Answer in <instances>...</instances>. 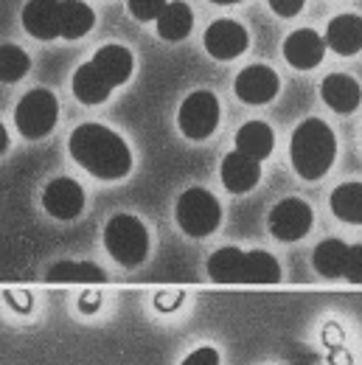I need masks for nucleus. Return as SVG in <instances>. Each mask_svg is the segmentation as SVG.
<instances>
[{
	"label": "nucleus",
	"instance_id": "14",
	"mask_svg": "<svg viewBox=\"0 0 362 365\" xmlns=\"http://www.w3.org/2000/svg\"><path fill=\"white\" fill-rule=\"evenodd\" d=\"M219 180L230 194H250L262 182V163L233 149L219 163Z\"/></svg>",
	"mask_w": 362,
	"mask_h": 365
},
{
	"label": "nucleus",
	"instance_id": "19",
	"mask_svg": "<svg viewBox=\"0 0 362 365\" xmlns=\"http://www.w3.org/2000/svg\"><path fill=\"white\" fill-rule=\"evenodd\" d=\"M95 29V9L88 0H62V40L79 43Z\"/></svg>",
	"mask_w": 362,
	"mask_h": 365
},
{
	"label": "nucleus",
	"instance_id": "16",
	"mask_svg": "<svg viewBox=\"0 0 362 365\" xmlns=\"http://www.w3.org/2000/svg\"><path fill=\"white\" fill-rule=\"evenodd\" d=\"M326 48L337 56H354L362 51V17L360 14H337L326 26Z\"/></svg>",
	"mask_w": 362,
	"mask_h": 365
},
{
	"label": "nucleus",
	"instance_id": "15",
	"mask_svg": "<svg viewBox=\"0 0 362 365\" xmlns=\"http://www.w3.org/2000/svg\"><path fill=\"white\" fill-rule=\"evenodd\" d=\"M320 98L331 113L351 115L362 104V88L360 82L354 76H348V73H329L320 82Z\"/></svg>",
	"mask_w": 362,
	"mask_h": 365
},
{
	"label": "nucleus",
	"instance_id": "8",
	"mask_svg": "<svg viewBox=\"0 0 362 365\" xmlns=\"http://www.w3.org/2000/svg\"><path fill=\"white\" fill-rule=\"evenodd\" d=\"M315 225V211L306 200L301 197H284L281 202H275L267 214V230L275 242L292 245L301 242Z\"/></svg>",
	"mask_w": 362,
	"mask_h": 365
},
{
	"label": "nucleus",
	"instance_id": "18",
	"mask_svg": "<svg viewBox=\"0 0 362 365\" xmlns=\"http://www.w3.org/2000/svg\"><path fill=\"white\" fill-rule=\"evenodd\" d=\"M233 143H236V152L253 158V160H267L272 152H275V133L267 121H244L236 135H233Z\"/></svg>",
	"mask_w": 362,
	"mask_h": 365
},
{
	"label": "nucleus",
	"instance_id": "20",
	"mask_svg": "<svg viewBox=\"0 0 362 365\" xmlns=\"http://www.w3.org/2000/svg\"><path fill=\"white\" fill-rule=\"evenodd\" d=\"M242 267H244V250L242 247H219L208 256L205 270L214 284H242Z\"/></svg>",
	"mask_w": 362,
	"mask_h": 365
},
{
	"label": "nucleus",
	"instance_id": "11",
	"mask_svg": "<svg viewBox=\"0 0 362 365\" xmlns=\"http://www.w3.org/2000/svg\"><path fill=\"white\" fill-rule=\"evenodd\" d=\"M233 93L247 107H264V104L275 101V96L281 93V76L272 71L270 65H262V62L247 65L236 73Z\"/></svg>",
	"mask_w": 362,
	"mask_h": 365
},
{
	"label": "nucleus",
	"instance_id": "26",
	"mask_svg": "<svg viewBox=\"0 0 362 365\" xmlns=\"http://www.w3.org/2000/svg\"><path fill=\"white\" fill-rule=\"evenodd\" d=\"M169 0H127V11L138 23H155Z\"/></svg>",
	"mask_w": 362,
	"mask_h": 365
},
{
	"label": "nucleus",
	"instance_id": "25",
	"mask_svg": "<svg viewBox=\"0 0 362 365\" xmlns=\"http://www.w3.org/2000/svg\"><path fill=\"white\" fill-rule=\"evenodd\" d=\"M31 53L17 43H0V85H17L31 73Z\"/></svg>",
	"mask_w": 362,
	"mask_h": 365
},
{
	"label": "nucleus",
	"instance_id": "21",
	"mask_svg": "<svg viewBox=\"0 0 362 365\" xmlns=\"http://www.w3.org/2000/svg\"><path fill=\"white\" fill-rule=\"evenodd\" d=\"M331 214L346 225H362V182H340L329 197Z\"/></svg>",
	"mask_w": 362,
	"mask_h": 365
},
{
	"label": "nucleus",
	"instance_id": "22",
	"mask_svg": "<svg viewBox=\"0 0 362 365\" xmlns=\"http://www.w3.org/2000/svg\"><path fill=\"white\" fill-rule=\"evenodd\" d=\"M46 281L51 284H101L107 281V273L93 262H53L46 270Z\"/></svg>",
	"mask_w": 362,
	"mask_h": 365
},
{
	"label": "nucleus",
	"instance_id": "24",
	"mask_svg": "<svg viewBox=\"0 0 362 365\" xmlns=\"http://www.w3.org/2000/svg\"><path fill=\"white\" fill-rule=\"evenodd\" d=\"M281 264L270 250H244L242 284H278Z\"/></svg>",
	"mask_w": 362,
	"mask_h": 365
},
{
	"label": "nucleus",
	"instance_id": "4",
	"mask_svg": "<svg viewBox=\"0 0 362 365\" xmlns=\"http://www.w3.org/2000/svg\"><path fill=\"white\" fill-rule=\"evenodd\" d=\"M101 242H104V250L107 256L127 267V270H135L140 267L146 259H149V250H152V236H149V228L143 225V220L135 217V214H113L104 225V233H101Z\"/></svg>",
	"mask_w": 362,
	"mask_h": 365
},
{
	"label": "nucleus",
	"instance_id": "17",
	"mask_svg": "<svg viewBox=\"0 0 362 365\" xmlns=\"http://www.w3.org/2000/svg\"><path fill=\"white\" fill-rule=\"evenodd\" d=\"M155 31L163 43H182L194 31V11L185 0H169L160 17L155 20Z\"/></svg>",
	"mask_w": 362,
	"mask_h": 365
},
{
	"label": "nucleus",
	"instance_id": "3",
	"mask_svg": "<svg viewBox=\"0 0 362 365\" xmlns=\"http://www.w3.org/2000/svg\"><path fill=\"white\" fill-rule=\"evenodd\" d=\"M337 160V135L323 118H304L289 138V163L301 180H323Z\"/></svg>",
	"mask_w": 362,
	"mask_h": 365
},
{
	"label": "nucleus",
	"instance_id": "7",
	"mask_svg": "<svg viewBox=\"0 0 362 365\" xmlns=\"http://www.w3.org/2000/svg\"><path fill=\"white\" fill-rule=\"evenodd\" d=\"M222 121V104L214 91H194L180 101L177 110V130L182 138L200 143L208 140L219 130Z\"/></svg>",
	"mask_w": 362,
	"mask_h": 365
},
{
	"label": "nucleus",
	"instance_id": "29",
	"mask_svg": "<svg viewBox=\"0 0 362 365\" xmlns=\"http://www.w3.org/2000/svg\"><path fill=\"white\" fill-rule=\"evenodd\" d=\"M267 6H270L272 14H278L284 20H292V17H298L304 11L306 0H267Z\"/></svg>",
	"mask_w": 362,
	"mask_h": 365
},
{
	"label": "nucleus",
	"instance_id": "23",
	"mask_svg": "<svg viewBox=\"0 0 362 365\" xmlns=\"http://www.w3.org/2000/svg\"><path fill=\"white\" fill-rule=\"evenodd\" d=\"M346 259H348V245L343 239H323L312 253V267L317 275L334 281L346 273Z\"/></svg>",
	"mask_w": 362,
	"mask_h": 365
},
{
	"label": "nucleus",
	"instance_id": "10",
	"mask_svg": "<svg viewBox=\"0 0 362 365\" xmlns=\"http://www.w3.org/2000/svg\"><path fill=\"white\" fill-rule=\"evenodd\" d=\"M202 46H205V53L211 59L230 62V59H239L250 48V31L233 17H219L205 29Z\"/></svg>",
	"mask_w": 362,
	"mask_h": 365
},
{
	"label": "nucleus",
	"instance_id": "31",
	"mask_svg": "<svg viewBox=\"0 0 362 365\" xmlns=\"http://www.w3.org/2000/svg\"><path fill=\"white\" fill-rule=\"evenodd\" d=\"M79 309H82V315H95L98 309H101V292H82V298H79Z\"/></svg>",
	"mask_w": 362,
	"mask_h": 365
},
{
	"label": "nucleus",
	"instance_id": "9",
	"mask_svg": "<svg viewBox=\"0 0 362 365\" xmlns=\"http://www.w3.org/2000/svg\"><path fill=\"white\" fill-rule=\"evenodd\" d=\"M40 205L51 220L56 222H73L82 217L85 205H88V194L82 188V182L68 178V175H59L53 180L46 182L43 194H40Z\"/></svg>",
	"mask_w": 362,
	"mask_h": 365
},
{
	"label": "nucleus",
	"instance_id": "5",
	"mask_svg": "<svg viewBox=\"0 0 362 365\" xmlns=\"http://www.w3.org/2000/svg\"><path fill=\"white\" fill-rule=\"evenodd\" d=\"M11 124H14L17 135L23 140L48 138L59 124V98H56V93L48 91V88L26 91L11 110Z\"/></svg>",
	"mask_w": 362,
	"mask_h": 365
},
{
	"label": "nucleus",
	"instance_id": "30",
	"mask_svg": "<svg viewBox=\"0 0 362 365\" xmlns=\"http://www.w3.org/2000/svg\"><path fill=\"white\" fill-rule=\"evenodd\" d=\"M182 298H185L182 292H160L155 298V309L157 312H175V309H180Z\"/></svg>",
	"mask_w": 362,
	"mask_h": 365
},
{
	"label": "nucleus",
	"instance_id": "13",
	"mask_svg": "<svg viewBox=\"0 0 362 365\" xmlns=\"http://www.w3.org/2000/svg\"><path fill=\"white\" fill-rule=\"evenodd\" d=\"M281 53H284L289 68H295V71H315L317 65L323 62V56H326V43L312 29H298V31H292L284 40Z\"/></svg>",
	"mask_w": 362,
	"mask_h": 365
},
{
	"label": "nucleus",
	"instance_id": "27",
	"mask_svg": "<svg viewBox=\"0 0 362 365\" xmlns=\"http://www.w3.org/2000/svg\"><path fill=\"white\" fill-rule=\"evenodd\" d=\"M346 281L362 284V245H348V259H346Z\"/></svg>",
	"mask_w": 362,
	"mask_h": 365
},
{
	"label": "nucleus",
	"instance_id": "28",
	"mask_svg": "<svg viewBox=\"0 0 362 365\" xmlns=\"http://www.w3.org/2000/svg\"><path fill=\"white\" fill-rule=\"evenodd\" d=\"M219 363H222V357H219V351L214 346H200L191 354H185V360L180 365H219Z\"/></svg>",
	"mask_w": 362,
	"mask_h": 365
},
{
	"label": "nucleus",
	"instance_id": "33",
	"mask_svg": "<svg viewBox=\"0 0 362 365\" xmlns=\"http://www.w3.org/2000/svg\"><path fill=\"white\" fill-rule=\"evenodd\" d=\"M208 3H214V6H236V3H242V0H208Z\"/></svg>",
	"mask_w": 362,
	"mask_h": 365
},
{
	"label": "nucleus",
	"instance_id": "32",
	"mask_svg": "<svg viewBox=\"0 0 362 365\" xmlns=\"http://www.w3.org/2000/svg\"><path fill=\"white\" fill-rule=\"evenodd\" d=\"M9 152V133H6V124L0 121V155Z\"/></svg>",
	"mask_w": 362,
	"mask_h": 365
},
{
	"label": "nucleus",
	"instance_id": "6",
	"mask_svg": "<svg viewBox=\"0 0 362 365\" xmlns=\"http://www.w3.org/2000/svg\"><path fill=\"white\" fill-rule=\"evenodd\" d=\"M175 222L188 239H205L222 225V202L208 188L191 185L175 202Z\"/></svg>",
	"mask_w": 362,
	"mask_h": 365
},
{
	"label": "nucleus",
	"instance_id": "2",
	"mask_svg": "<svg viewBox=\"0 0 362 365\" xmlns=\"http://www.w3.org/2000/svg\"><path fill=\"white\" fill-rule=\"evenodd\" d=\"M135 73V53L124 43H104L93 51L88 62H82L71 76V93L79 104L98 107L113 91L124 88Z\"/></svg>",
	"mask_w": 362,
	"mask_h": 365
},
{
	"label": "nucleus",
	"instance_id": "1",
	"mask_svg": "<svg viewBox=\"0 0 362 365\" xmlns=\"http://www.w3.org/2000/svg\"><path fill=\"white\" fill-rule=\"evenodd\" d=\"M68 155L82 172L104 182L130 178L135 166L133 149L124 135L98 121H85L68 135Z\"/></svg>",
	"mask_w": 362,
	"mask_h": 365
},
{
	"label": "nucleus",
	"instance_id": "12",
	"mask_svg": "<svg viewBox=\"0 0 362 365\" xmlns=\"http://www.w3.org/2000/svg\"><path fill=\"white\" fill-rule=\"evenodd\" d=\"M23 31L37 43L62 40V0H26L20 9Z\"/></svg>",
	"mask_w": 362,
	"mask_h": 365
}]
</instances>
